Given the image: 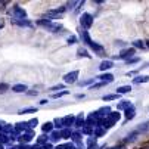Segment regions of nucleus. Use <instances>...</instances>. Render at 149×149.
<instances>
[{
	"mask_svg": "<svg viewBox=\"0 0 149 149\" xmlns=\"http://www.w3.org/2000/svg\"><path fill=\"white\" fill-rule=\"evenodd\" d=\"M37 24H38V25H41V27H45V28H49L53 22H52L50 19H40V21H37Z\"/></svg>",
	"mask_w": 149,
	"mask_h": 149,
	"instance_id": "22",
	"label": "nucleus"
},
{
	"mask_svg": "<svg viewBox=\"0 0 149 149\" xmlns=\"http://www.w3.org/2000/svg\"><path fill=\"white\" fill-rule=\"evenodd\" d=\"M77 5H78V2H70V3H68V8L71 9V8H74V6H77Z\"/></svg>",
	"mask_w": 149,
	"mask_h": 149,
	"instance_id": "47",
	"label": "nucleus"
},
{
	"mask_svg": "<svg viewBox=\"0 0 149 149\" xmlns=\"http://www.w3.org/2000/svg\"><path fill=\"white\" fill-rule=\"evenodd\" d=\"M68 93H70L68 90H62V92H58V93H53V95H52V97H53V99H58V97H62V96H67Z\"/></svg>",
	"mask_w": 149,
	"mask_h": 149,
	"instance_id": "29",
	"label": "nucleus"
},
{
	"mask_svg": "<svg viewBox=\"0 0 149 149\" xmlns=\"http://www.w3.org/2000/svg\"><path fill=\"white\" fill-rule=\"evenodd\" d=\"M96 112H97L99 118H106V117L111 114V108H109V106H102V108L99 111H96Z\"/></svg>",
	"mask_w": 149,
	"mask_h": 149,
	"instance_id": "11",
	"label": "nucleus"
},
{
	"mask_svg": "<svg viewBox=\"0 0 149 149\" xmlns=\"http://www.w3.org/2000/svg\"><path fill=\"white\" fill-rule=\"evenodd\" d=\"M59 134H61V139H70V137L72 136V133H71L70 129H62V130L59 132Z\"/></svg>",
	"mask_w": 149,
	"mask_h": 149,
	"instance_id": "20",
	"label": "nucleus"
},
{
	"mask_svg": "<svg viewBox=\"0 0 149 149\" xmlns=\"http://www.w3.org/2000/svg\"><path fill=\"white\" fill-rule=\"evenodd\" d=\"M0 149H3V145L2 143H0Z\"/></svg>",
	"mask_w": 149,
	"mask_h": 149,
	"instance_id": "55",
	"label": "nucleus"
},
{
	"mask_svg": "<svg viewBox=\"0 0 149 149\" xmlns=\"http://www.w3.org/2000/svg\"><path fill=\"white\" fill-rule=\"evenodd\" d=\"M53 123H50V121H46L43 125H41V130H43L45 133H52L53 132Z\"/></svg>",
	"mask_w": 149,
	"mask_h": 149,
	"instance_id": "17",
	"label": "nucleus"
},
{
	"mask_svg": "<svg viewBox=\"0 0 149 149\" xmlns=\"http://www.w3.org/2000/svg\"><path fill=\"white\" fill-rule=\"evenodd\" d=\"M67 43H68L70 46H71V45H75V43H77V37H75V36H71V37H68Z\"/></svg>",
	"mask_w": 149,
	"mask_h": 149,
	"instance_id": "37",
	"label": "nucleus"
},
{
	"mask_svg": "<svg viewBox=\"0 0 149 149\" xmlns=\"http://www.w3.org/2000/svg\"><path fill=\"white\" fill-rule=\"evenodd\" d=\"M90 47H92V49H93L95 52H99V53H100V52H103V47H102L100 45H97V43H95V41H93V43L90 45Z\"/></svg>",
	"mask_w": 149,
	"mask_h": 149,
	"instance_id": "30",
	"label": "nucleus"
},
{
	"mask_svg": "<svg viewBox=\"0 0 149 149\" xmlns=\"http://www.w3.org/2000/svg\"><path fill=\"white\" fill-rule=\"evenodd\" d=\"M40 149H55L53 146H52V143H46V145H43Z\"/></svg>",
	"mask_w": 149,
	"mask_h": 149,
	"instance_id": "46",
	"label": "nucleus"
},
{
	"mask_svg": "<svg viewBox=\"0 0 149 149\" xmlns=\"http://www.w3.org/2000/svg\"><path fill=\"white\" fill-rule=\"evenodd\" d=\"M67 10V8L65 6H61V8H58V9H52V10H47L46 12V16H47V19H58V18H61L62 15H63V12Z\"/></svg>",
	"mask_w": 149,
	"mask_h": 149,
	"instance_id": "3",
	"label": "nucleus"
},
{
	"mask_svg": "<svg viewBox=\"0 0 149 149\" xmlns=\"http://www.w3.org/2000/svg\"><path fill=\"white\" fill-rule=\"evenodd\" d=\"M142 149H149V148H148V146H146V148H142Z\"/></svg>",
	"mask_w": 149,
	"mask_h": 149,
	"instance_id": "56",
	"label": "nucleus"
},
{
	"mask_svg": "<svg viewBox=\"0 0 149 149\" xmlns=\"http://www.w3.org/2000/svg\"><path fill=\"white\" fill-rule=\"evenodd\" d=\"M33 133H22V134H21L19 137H18V140L21 142V143H22V145H27L28 142H31L33 140Z\"/></svg>",
	"mask_w": 149,
	"mask_h": 149,
	"instance_id": "8",
	"label": "nucleus"
},
{
	"mask_svg": "<svg viewBox=\"0 0 149 149\" xmlns=\"http://www.w3.org/2000/svg\"><path fill=\"white\" fill-rule=\"evenodd\" d=\"M0 132H3V125H2V123H0Z\"/></svg>",
	"mask_w": 149,
	"mask_h": 149,
	"instance_id": "52",
	"label": "nucleus"
},
{
	"mask_svg": "<svg viewBox=\"0 0 149 149\" xmlns=\"http://www.w3.org/2000/svg\"><path fill=\"white\" fill-rule=\"evenodd\" d=\"M78 71L75 70V71H71V72H68V74H65L63 75V81H65V84H74V83H77V78H78Z\"/></svg>",
	"mask_w": 149,
	"mask_h": 149,
	"instance_id": "4",
	"label": "nucleus"
},
{
	"mask_svg": "<svg viewBox=\"0 0 149 149\" xmlns=\"http://www.w3.org/2000/svg\"><path fill=\"white\" fill-rule=\"evenodd\" d=\"M136 136H137V133H132V134H129V137L125 139V142H133V140L136 139Z\"/></svg>",
	"mask_w": 149,
	"mask_h": 149,
	"instance_id": "43",
	"label": "nucleus"
},
{
	"mask_svg": "<svg viewBox=\"0 0 149 149\" xmlns=\"http://www.w3.org/2000/svg\"><path fill=\"white\" fill-rule=\"evenodd\" d=\"M9 142V136H6V134H0V143H8Z\"/></svg>",
	"mask_w": 149,
	"mask_h": 149,
	"instance_id": "40",
	"label": "nucleus"
},
{
	"mask_svg": "<svg viewBox=\"0 0 149 149\" xmlns=\"http://www.w3.org/2000/svg\"><path fill=\"white\" fill-rule=\"evenodd\" d=\"M47 30H49V31H52V33H58L59 30H62V25H61V24H52Z\"/></svg>",
	"mask_w": 149,
	"mask_h": 149,
	"instance_id": "28",
	"label": "nucleus"
},
{
	"mask_svg": "<svg viewBox=\"0 0 149 149\" xmlns=\"http://www.w3.org/2000/svg\"><path fill=\"white\" fill-rule=\"evenodd\" d=\"M134 115H136V111H134V106L132 105L129 109H125V121L133 120V118H134Z\"/></svg>",
	"mask_w": 149,
	"mask_h": 149,
	"instance_id": "15",
	"label": "nucleus"
},
{
	"mask_svg": "<svg viewBox=\"0 0 149 149\" xmlns=\"http://www.w3.org/2000/svg\"><path fill=\"white\" fill-rule=\"evenodd\" d=\"M118 97H120V95H106V96H103V100H114Z\"/></svg>",
	"mask_w": 149,
	"mask_h": 149,
	"instance_id": "36",
	"label": "nucleus"
},
{
	"mask_svg": "<svg viewBox=\"0 0 149 149\" xmlns=\"http://www.w3.org/2000/svg\"><path fill=\"white\" fill-rule=\"evenodd\" d=\"M53 124H55V127H56V129H62V120H59V118H56L55 121H53Z\"/></svg>",
	"mask_w": 149,
	"mask_h": 149,
	"instance_id": "41",
	"label": "nucleus"
},
{
	"mask_svg": "<svg viewBox=\"0 0 149 149\" xmlns=\"http://www.w3.org/2000/svg\"><path fill=\"white\" fill-rule=\"evenodd\" d=\"M146 81H149V75H139V77H136V78L133 80V83H134V84H139V83H146Z\"/></svg>",
	"mask_w": 149,
	"mask_h": 149,
	"instance_id": "24",
	"label": "nucleus"
},
{
	"mask_svg": "<svg viewBox=\"0 0 149 149\" xmlns=\"http://www.w3.org/2000/svg\"><path fill=\"white\" fill-rule=\"evenodd\" d=\"M120 120V114L118 112H111L103 121V129H111V127Z\"/></svg>",
	"mask_w": 149,
	"mask_h": 149,
	"instance_id": "1",
	"label": "nucleus"
},
{
	"mask_svg": "<svg viewBox=\"0 0 149 149\" xmlns=\"http://www.w3.org/2000/svg\"><path fill=\"white\" fill-rule=\"evenodd\" d=\"M55 149H65V146H63V145H58Z\"/></svg>",
	"mask_w": 149,
	"mask_h": 149,
	"instance_id": "49",
	"label": "nucleus"
},
{
	"mask_svg": "<svg viewBox=\"0 0 149 149\" xmlns=\"http://www.w3.org/2000/svg\"><path fill=\"white\" fill-rule=\"evenodd\" d=\"M30 112H36V108H25L22 111H19V114H30Z\"/></svg>",
	"mask_w": 149,
	"mask_h": 149,
	"instance_id": "42",
	"label": "nucleus"
},
{
	"mask_svg": "<svg viewBox=\"0 0 149 149\" xmlns=\"http://www.w3.org/2000/svg\"><path fill=\"white\" fill-rule=\"evenodd\" d=\"M65 89V86H63V84H59V86H55V87H52L50 90H63Z\"/></svg>",
	"mask_w": 149,
	"mask_h": 149,
	"instance_id": "45",
	"label": "nucleus"
},
{
	"mask_svg": "<svg viewBox=\"0 0 149 149\" xmlns=\"http://www.w3.org/2000/svg\"><path fill=\"white\" fill-rule=\"evenodd\" d=\"M37 124H38V120H37V118H33V120H30V121H28V125L31 127V129H34V127H36Z\"/></svg>",
	"mask_w": 149,
	"mask_h": 149,
	"instance_id": "38",
	"label": "nucleus"
},
{
	"mask_svg": "<svg viewBox=\"0 0 149 149\" xmlns=\"http://www.w3.org/2000/svg\"><path fill=\"white\" fill-rule=\"evenodd\" d=\"M97 78H99L102 83H112V81H114V75H112V74H109V72H105V74L99 75Z\"/></svg>",
	"mask_w": 149,
	"mask_h": 149,
	"instance_id": "12",
	"label": "nucleus"
},
{
	"mask_svg": "<svg viewBox=\"0 0 149 149\" xmlns=\"http://www.w3.org/2000/svg\"><path fill=\"white\" fill-rule=\"evenodd\" d=\"M81 40H83V43H87L89 46L93 43V40H92L90 36H89V31H86V30L81 31Z\"/></svg>",
	"mask_w": 149,
	"mask_h": 149,
	"instance_id": "14",
	"label": "nucleus"
},
{
	"mask_svg": "<svg viewBox=\"0 0 149 149\" xmlns=\"http://www.w3.org/2000/svg\"><path fill=\"white\" fill-rule=\"evenodd\" d=\"M83 133H84V134H93V127L84 125V127H83Z\"/></svg>",
	"mask_w": 149,
	"mask_h": 149,
	"instance_id": "33",
	"label": "nucleus"
},
{
	"mask_svg": "<svg viewBox=\"0 0 149 149\" xmlns=\"http://www.w3.org/2000/svg\"><path fill=\"white\" fill-rule=\"evenodd\" d=\"M103 133H105V129H103V127H96V130H95V137H100V136H103Z\"/></svg>",
	"mask_w": 149,
	"mask_h": 149,
	"instance_id": "31",
	"label": "nucleus"
},
{
	"mask_svg": "<svg viewBox=\"0 0 149 149\" xmlns=\"http://www.w3.org/2000/svg\"><path fill=\"white\" fill-rule=\"evenodd\" d=\"M15 130L19 133V134H22V133H33L31 132V127L28 125V123H18L15 125Z\"/></svg>",
	"mask_w": 149,
	"mask_h": 149,
	"instance_id": "6",
	"label": "nucleus"
},
{
	"mask_svg": "<svg viewBox=\"0 0 149 149\" xmlns=\"http://www.w3.org/2000/svg\"><path fill=\"white\" fill-rule=\"evenodd\" d=\"M132 106V103H130V100H123V102H120L118 105H117V108H118V111H121V109H129Z\"/></svg>",
	"mask_w": 149,
	"mask_h": 149,
	"instance_id": "19",
	"label": "nucleus"
},
{
	"mask_svg": "<svg viewBox=\"0 0 149 149\" xmlns=\"http://www.w3.org/2000/svg\"><path fill=\"white\" fill-rule=\"evenodd\" d=\"M111 149H125V148H123V146H121V148H111Z\"/></svg>",
	"mask_w": 149,
	"mask_h": 149,
	"instance_id": "53",
	"label": "nucleus"
},
{
	"mask_svg": "<svg viewBox=\"0 0 149 149\" xmlns=\"http://www.w3.org/2000/svg\"><path fill=\"white\" fill-rule=\"evenodd\" d=\"M130 90H132L130 86H121V87L117 89V95H125V93H129Z\"/></svg>",
	"mask_w": 149,
	"mask_h": 149,
	"instance_id": "23",
	"label": "nucleus"
},
{
	"mask_svg": "<svg viewBox=\"0 0 149 149\" xmlns=\"http://www.w3.org/2000/svg\"><path fill=\"white\" fill-rule=\"evenodd\" d=\"M46 143H49L47 142V137L43 134V136H38V139H37V145L38 146H43V145H46Z\"/></svg>",
	"mask_w": 149,
	"mask_h": 149,
	"instance_id": "27",
	"label": "nucleus"
},
{
	"mask_svg": "<svg viewBox=\"0 0 149 149\" xmlns=\"http://www.w3.org/2000/svg\"><path fill=\"white\" fill-rule=\"evenodd\" d=\"M87 149H97V146H96V143H95V145H90Z\"/></svg>",
	"mask_w": 149,
	"mask_h": 149,
	"instance_id": "48",
	"label": "nucleus"
},
{
	"mask_svg": "<svg viewBox=\"0 0 149 149\" xmlns=\"http://www.w3.org/2000/svg\"><path fill=\"white\" fill-rule=\"evenodd\" d=\"M95 81V78H89V80H84V81H78V86L83 87V86H87V84H92Z\"/></svg>",
	"mask_w": 149,
	"mask_h": 149,
	"instance_id": "34",
	"label": "nucleus"
},
{
	"mask_svg": "<svg viewBox=\"0 0 149 149\" xmlns=\"http://www.w3.org/2000/svg\"><path fill=\"white\" fill-rule=\"evenodd\" d=\"M72 124H75V118L72 115H67V117L62 118V125L65 127V129H68V127L72 125Z\"/></svg>",
	"mask_w": 149,
	"mask_h": 149,
	"instance_id": "10",
	"label": "nucleus"
},
{
	"mask_svg": "<svg viewBox=\"0 0 149 149\" xmlns=\"http://www.w3.org/2000/svg\"><path fill=\"white\" fill-rule=\"evenodd\" d=\"M3 25H5V21L0 19V28H3Z\"/></svg>",
	"mask_w": 149,
	"mask_h": 149,
	"instance_id": "50",
	"label": "nucleus"
},
{
	"mask_svg": "<svg viewBox=\"0 0 149 149\" xmlns=\"http://www.w3.org/2000/svg\"><path fill=\"white\" fill-rule=\"evenodd\" d=\"M71 139H72V142H74V143H77L78 149H83V140H81V133H78V132H74V133H72V136H71Z\"/></svg>",
	"mask_w": 149,
	"mask_h": 149,
	"instance_id": "9",
	"label": "nucleus"
},
{
	"mask_svg": "<svg viewBox=\"0 0 149 149\" xmlns=\"http://www.w3.org/2000/svg\"><path fill=\"white\" fill-rule=\"evenodd\" d=\"M30 149H31V148H30Z\"/></svg>",
	"mask_w": 149,
	"mask_h": 149,
	"instance_id": "57",
	"label": "nucleus"
},
{
	"mask_svg": "<svg viewBox=\"0 0 149 149\" xmlns=\"http://www.w3.org/2000/svg\"><path fill=\"white\" fill-rule=\"evenodd\" d=\"M13 130H15V127H12L10 124H5V125H3V132H5V133H12Z\"/></svg>",
	"mask_w": 149,
	"mask_h": 149,
	"instance_id": "35",
	"label": "nucleus"
},
{
	"mask_svg": "<svg viewBox=\"0 0 149 149\" xmlns=\"http://www.w3.org/2000/svg\"><path fill=\"white\" fill-rule=\"evenodd\" d=\"M84 123H86V118H84L83 114H78L77 118H75V127H78V129H81V127H84Z\"/></svg>",
	"mask_w": 149,
	"mask_h": 149,
	"instance_id": "16",
	"label": "nucleus"
},
{
	"mask_svg": "<svg viewBox=\"0 0 149 149\" xmlns=\"http://www.w3.org/2000/svg\"><path fill=\"white\" fill-rule=\"evenodd\" d=\"M139 61H140L139 58H130V59H127L125 62H127V63H136V62H139Z\"/></svg>",
	"mask_w": 149,
	"mask_h": 149,
	"instance_id": "44",
	"label": "nucleus"
},
{
	"mask_svg": "<svg viewBox=\"0 0 149 149\" xmlns=\"http://www.w3.org/2000/svg\"><path fill=\"white\" fill-rule=\"evenodd\" d=\"M80 24L84 30H89L92 25H93V16L90 13H83L80 16Z\"/></svg>",
	"mask_w": 149,
	"mask_h": 149,
	"instance_id": "2",
	"label": "nucleus"
},
{
	"mask_svg": "<svg viewBox=\"0 0 149 149\" xmlns=\"http://www.w3.org/2000/svg\"><path fill=\"white\" fill-rule=\"evenodd\" d=\"M133 47L134 49H145L146 47V43H145V41H142V40H136L134 43H133Z\"/></svg>",
	"mask_w": 149,
	"mask_h": 149,
	"instance_id": "25",
	"label": "nucleus"
},
{
	"mask_svg": "<svg viewBox=\"0 0 149 149\" xmlns=\"http://www.w3.org/2000/svg\"><path fill=\"white\" fill-rule=\"evenodd\" d=\"M15 24L16 25H21V27H33V24L30 22L28 19H16Z\"/></svg>",
	"mask_w": 149,
	"mask_h": 149,
	"instance_id": "21",
	"label": "nucleus"
},
{
	"mask_svg": "<svg viewBox=\"0 0 149 149\" xmlns=\"http://www.w3.org/2000/svg\"><path fill=\"white\" fill-rule=\"evenodd\" d=\"M12 10H13V18H15V19H25V18H27V12H25L24 8L15 5Z\"/></svg>",
	"mask_w": 149,
	"mask_h": 149,
	"instance_id": "5",
	"label": "nucleus"
},
{
	"mask_svg": "<svg viewBox=\"0 0 149 149\" xmlns=\"http://www.w3.org/2000/svg\"><path fill=\"white\" fill-rule=\"evenodd\" d=\"M112 67H114V62L112 61H103V62H100L99 70L100 71H106V70H111Z\"/></svg>",
	"mask_w": 149,
	"mask_h": 149,
	"instance_id": "13",
	"label": "nucleus"
},
{
	"mask_svg": "<svg viewBox=\"0 0 149 149\" xmlns=\"http://www.w3.org/2000/svg\"><path fill=\"white\" fill-rule=\"evenodd\" d=\"M134 53H136V49H134V47H129V49H123L118 56H120L121 59H130Z\"/></svg>",
	"mask_w": 149,
	"mask_h": 149,
	"instance_id": "7",
	"label": "nucleus"
},
{
	"mask_svg": "<svg viewBox=\"0 0 149 149\" xmlns=\"http://www.w3.org/2000/svg\"><path fill=\"white\" fill-rule=\"evenodd\" d=\"M145 43H146V47H149V41H145Z\"/></svg>",
	"mask_w": 149,
	"mask_h": 149,
	"instance_id": "54",
	"label": "nucleus"
},
{
	"mask_svg": "<svg viewBox=\"0 0 149 149\" xmlns=\"http://www.w3.org/2000/svg\"><path fill=\"white\" fill-rule=\"evenodd\" d=\"M12 90L15 93H24V92H27V86L25 84H15V86L12 87Z\"/></svg>",
	"mask_w": 149,
	"mask_h": 149,
	"instance_id": "18",
	"label": "nucleus"
},
{
	"mask_svg": "<svg viewBox=\"0 0 149 149\" xmlns=\"http://www.w3.org/2000/svg\"><path fill=\"white\" fill-rule=\"evenodd\" d=\"M47 103V100L46 99H43V100H40V105H46Z\"/></svg>",
	"mask_w": 149,
	"mask_h": 149,
	"instance_id": "51",
	"label": "nucleus"
},
{
	"mask_svg": "<svg viewBox=\"0 0 149 149\" xmlns=\"http://www.w3.org/2000/svg\"><path fill=\"white\" fill-rule=\"evenodd\" d=\"M59 139H61L59 132H52V133H50V140H52V142H58Z\"/></svg>",
	"mask_w": 149,
	"mask_h": 149,
	"instance_id": "32",
	"label": "nucleus"
},
{
	"mask_svg": "<svg viewBox=\"0 0 149 149\" xmlns=\"http://www.w3.org/2000/svg\"><path fill=\"white\" fill-rule=\"evenodd\" d=\"M9 90V86H8V84H0V93H6Z\"/></svg>",
	"mask_w": 149,
	"mask_h": 149,
	"instance_id": "39",
	"label": "nucleus"
},
{
	"mask_svg": "<svg viewBox=\"0 0 149 149\" xmlns=\"http://www.w3.org/2000/svg\"><path fill=\"white\" fill-rule=\"evenodd\" d=\"M77 53H78V56L80 58H90V55H89V52L84 49V47H80L78 50H77Z\"/></svg>",
	"mask_w": 149,
	"mask_h": 149,
	"instance_id": "26",
	"label": "nucleus"
}]
</instances>
